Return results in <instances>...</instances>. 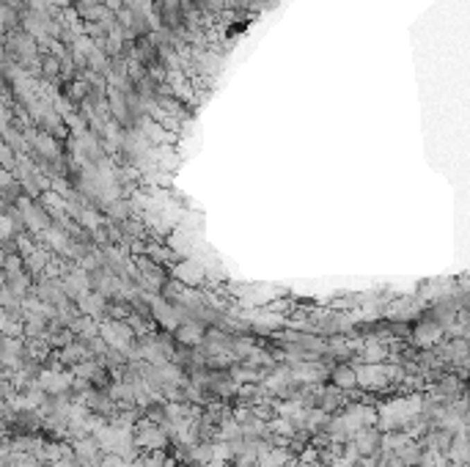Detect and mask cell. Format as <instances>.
I'll list each match as a JSON object with an SVG mask.
<instances>
[{"label": "cell", "instance_id": "6da1fadb", "mask_svg": "<svg viewBox=\"0 0 470 467\" xmlns=\"http://www.w3.org/2000/svg\"><path fill=\"white\" fill-rule=\"evenodd\" d=\"M421 396H407V398H393L377 412V423L385 432H401L412 418L421 415Z\"/></svg>", "mask_w": 470, "mask_h": 467}, {"label": "cell", "instance_id": "7a4b0ae2", "mask_svg": "<svg viewBox=\"0 0 470 467\" xmlns=\"http://www.w3.org/2000/svg\"><path fill=\"white\" fill-rule=\"evenodd\" d=\"M132 437H135V446L141 451H162L165 443H168V432L162 423H152V421H138L135 429H132Z\"/></svg>", "mask_w": 470, "mask_h": 467}, {"label": "cell", "instance_id": "3957f363", "mask_svg": "<svg viewBox=\"0 0 470 467\" xmlns=\"http://www.w3.org/2000/svg\"><path fill=\"white\" fill-rule=\"evenodd\" d=\"M355 380H358V388H366V390H383L391 385L388 377H385L383 363H363V366H355Z\"/></svg>", "mask_w": 470, "mask_h": 467}, {"label": "cell", "instance_id": "277c9868", "mask_svg": "<svg viewBox=\"0 0 470 467\" xmlns=\"http://www.w3.org/2000/svg\"><path fill=\"white\" fill-rule=\"evenodd\" d=\"M446 327L440 324V321H435V319H424V321H418L415 327H412V344L415 346H421V349H432L435 344H440L443 341V333Z\"/></svg>", "mask_w": 470, "mask_h": 467}, {"label": "cell", "instance_id": "5b68a950", "mask_svg": "<svg viewBox=\"0 0 470 467\" xmlns=\"http://www.w3.org/2000/svg\"><path fill=\"white\" fill-rule=\"evenodd\" d=\"M289 369H292V380L297 385H322L327 380V374H330L322 363H311V360H297Z\"/></svg>", "mask_w": 470, "mask_h": 467}, {"label": "cell", "instance_id": "8992f818", "mask_svg": "<svg viewBox=\"0 0 470 467\" xmlns=\"http://www.w3.org/2000/svg\"><path fill=\"white\" fill-rule=\"evenodd\" d=\"M204 324H198V321H179L176 327H173V341L179 344V346H187V349H193V346H198L201 341H204Z\"/></svg>", "mask_w": 470, "mask_h": 467}, {"label": "cell", "instance_id": "52a82bcc", "mask_svg": "<svg viewBox=\"0 0 470 467\" xmlns=\"http://www.w3.org/2000/svg\"><path fill=\"white\" fill-rule=\"evenodd\" d=\"M380 437H383V434H380L374 426H366V429H360V432L352 434V446L358 448L360 457H377V454H380Z\"/></svg>", "mask_w": 470, "mask_h": 467}, {"label": "cell", "instance_id": "ba28073f", "mask_svg": "<svg viewBox=\"0 0 470 467\" xmlns=\"http://www.w3.org/2000/svg\"><path fill=\"white\" fill-rule=\"evenodd\" d=\"M289 462H292V448L286 446H267L256 457V467H286Z\"/></svg>", "mask_w": 470, "mask_h": 467}, {"label": "cell", "instance_id": "9c48e42d", "mask_svg": "<svg viewBox=\"0 0 470 467\" xmlns=\"http://www.w3.org/2000/svg\"><path fill=\"white\" fill-rule=\"evenodd\" d=\"M344 398H347V393H344V390H338L336 385H327V388H319L316 407H319V409H324L327 415H336V409L347 404Z\"/></svg>", "mask_w": 470, "mask_h": 467}, {"label": "cell", "instance_id": "30bf717a", "mask_svg": "<svg viewBox=\"0 0 470 467\" xmlns=\"http://www.w3.org/2000/svg\"><path fill=\"white\" fill-rule=\"evenodd\" d=\"M330 380H333V385L338 390H344V393H349V390H358V380H355V366H347V363H338L330 374H327Z\"/></svg>", "mask_w": 470, "mask_h": 467}, {"label": "cell", "instance_id": "8fae6325", "mask_svg": "<svg viewBox=\"0 0 470 467\" xmlns=\"http://www.w3.org/2000/svg\"><path fill=\"white\" fill-rule=\"evenodd\" d=\"M391 358V349H388V344H383V341H366L363 346H360V360L363 363H385Z\"/></svg>", "mask_w": 470, "mask_h": 467}, {"label": "cell", "instance_id": "7c38bea8", "mask_svg": "<svg viewBox=\"0 0 470 467\" xmlns=\"http://www.w3.org/2000/svg\"><path fill=\"white\" fill-rule=\"evenodd\" d=\"M152 313H155L157 321H159V324H165L171 333H173V327L182 321V319H179V311H176L173 306H168L165 300H152Z\"/></svg>", "mask_w": 470, "mask_h": 467}, {"label": "cell", "instance_id": "4fadbf2b", "mask_svg": "<svg viewBox=\"0 0 470 467\" xmlns=\"http://www.w3.org/2000/svg\"><path fill=\"white\" fill-rule=\"evenodd\" d=\"M449 443H451V434H449V432H443V429H432V432H426L424 448H432V451H443V454H446Z\"/></svg>", "mask_w": 470, "mask_h": 467}, {"label": "cell", "instance_id": "5bb4252c", "mask_svg": "<svg viewBox=\"0 0 470 467\" xmlns=\"http://www.w3.org/2000/svg\"><path fill=\"white\" fill-rule=\"evenodd\" d=\"M256 349V344H253V338H247V335H236L232 338V355H234L236 360H247V355Z\"/></svg>", "mask_w": 470, "mask_h": 467}, {"label": "cell", "instance_id": "9a60e30c", "mask_svg": "<svg viewBox=\"0 0 470 467\" xmlns=\"http://www.w3.org/2000/svg\"><path fill=\"white\" fill-rule=\"evenodd\" d=\"M176 275H179V281H182V283H198V281L204 278L201 267H195V264H190V261H187V264H182Z\"/></svg>", "mask_w": 470, "mask_h": 467}, {"label": "cell", "instance_id": "2e32d148", "mask_svg": "<svg viewBox=\"0 0 470 467\" xmlns=\"http://www.w3.org/2000/svg\"><path fill=\"white\" fill-rule=\"evenodd\" d=\"M105 308V300L96 294V297H85V303H82V311L91 313V316H96V313Z\"/></svg>", "mask_w": 470, "mask_h": 467}, {"label": "cell", "instance_id": "e0dca14e", "mask_svg": "<svg viewBox=\"0 0 470 467\" xmlns=\"http://www.w3.org/2000/svg\"><path fill=\"white\" fill-rule=\"evenodd\" d=\"M96 467H132V462H127V459H121V457H116V454H107L105 459H99Z\"/></svg>", "mask_w": 470, "mask_h": 467}, {"label": "cell", "instance_id": "ac0fdd59", "mask_svg": "<svg viewBox=\"0 0 470 467\" xmlns=\"http://www.w3.org/2000/svg\"><path fill=\"white\" fill-rule=\"evenodd\" d=\"M58 467H75V465H72V462H61Z\"/></svg>", "mask_w": 470, "mask_h": 467}]
</instances>
